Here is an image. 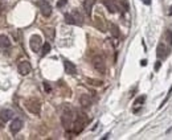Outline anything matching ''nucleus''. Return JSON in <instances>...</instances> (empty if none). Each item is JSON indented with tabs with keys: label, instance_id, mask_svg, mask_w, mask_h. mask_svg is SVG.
I'll return each mask as SVG.
<instances>
[{
	"label": "nucleus",
	"instance_id": "obj_1",
	"mask_svg": "<svg viewBox=\"0 0 172 140\" xmlns=\"http://www.w3.org/2000/svg\"><path fill=\"white\" fill-rule=\"evenodd\" d=\"M74 119H76V115L73 113V110L69 109V107H65L62 111V115H61V123H62L65 130H68V131L71 130Z\"/></svg>",
	"mask_w": 172,
	"mask_h": 140
},
{
	"label": "nucleus",
	"instance_id": "obj_2",
	"mask_svg": "<svg viewBox=\"0 0 172 140\" xmlns=\"http://www.w3.org/2000/svg\"><path fill=\"white\" fill-rule=\"evenodd\" d=\"M86 122H87V119H86L85 114H78V115H77V118L74 119V123H73V127H71L73 132L74 133H80L85 128Z\"/></svg>",
	"mask_w": 172,
	"mask_h": 140
},
{
	"label": "nucleus",
	"instance_id": "obj_3",
	"mask_svg": "<svg viewBox=\"0 0 172 140\" xmlns=\"http://www.w3.org/2000/svg\"><path fill=\"white\" fill-rule=\"evenodd\" d=\"M25 107L29 113L35 114V115H40L41 113V103L37 99H28L25 100Z\"/></svg>",
	"mask_w": 172,
	"mask_h": 140
},
{
	"label": "nucleus",
	"instance_id": "obj_4",
	"mask_svg": "<svg viewBox=\"0 0 172 140\" xmlns=\"http://www.w3.org/2000/svg\"><path fill=\"white\" fill-rule=\"evenodd\" d=\"M91 64L97 71L102 73V74L106 71V64H105V58L102 56H94L93 60H91Z\"/></svg>",
	"mask_w": 172,
	"mask_h": 140
},
{
	"label": "nucleus",
	"instance_id": "obj_5",
	"mask_svg": "<svg viewBox=\"0 0 172 140\" xmlns=\"http://www.w3.org/2000/svg\"><path fill=\"white\" fill-rule=\"evenodd\" d=\"M29 45H31V49L33 50V52H38L41 48H42V40H41V37L38 36V35H33L31 37V40H29Z\"/></svg>",
	"mask_w": 172,
	"mask_h": 140
},
{
	"label": "nucleus",
	"instance_id": "obj_6",
	"mask_svg": "<svg viewBox=\"0 0 172 140\" xmlns=\"http://www.w3.org/2000/svg\"><path fill=\"white\" fill-rule=\"evenodd\" d=\"M37 5L40 7V11H41L42 16H45V17H49V16L52 15V7H51V4H49L47 0H38V2H37Z\"/></svg>",
	"mask_w": 172,
	"mask_h": 140
},
{
	"label": "nucleus",
	"instance_id": "obj_7",
	"mask_svg": "<svg viewBox=\"0 0 172 140\" xmlns=\"http://www.w3.org/2000/svg\"><path fill=\"white\" fill-rule=\"evenodd\" d=\"M19 73L21 75H27V74H29L31 73V70H32V68H31V65H29V62L28 61H21V62L19 64Z\"/></svg>",
	"mask_w": 172,
	"mask_h": 140
},
{
	"label": "nucleus",
	"instance_id": "obj_8",
	"mask_svg": "<svg viewBox=\"0 0 172 140\" xmlns=\"http://www.w3.org/2000/svg\"><path fill=\"white\" fill-rule=\"evenodd\" d=\"M170 53V48H167L164 44H159L156 48V56L159 58H165Z\"/></svg>",
	"mask_w": 172,
	"mask_h": 140
},
{
	"label": "nucleus",
	"instance_id": "obj_9",
	"mask_svg": "<svg viewBox=\"0 0 172 140\" xmlns=\"http://www.w3.org/2000/svg\"><path fill=\"white\" fill-rule=\"evenodd\" d=\"M105 5H106V8L109 9V12H111V13H116L119 11V7H118V4H116L114 0H105Z\"/></svg>",
	"mask_w": 172,
	"mask_h": 140
},
{
	"label": "nucleus",
	"instance_id": "obj_10",
	"mask_svg": "<svg viewBox=\"0 0 172 140\" xmlns=\"http://www.w3.org/2000/svg\"><path fill=\"white\" fill-rule=\"evenodd\" d=\"M11 132L12 133H17L21 128H23V120L21 119H15L12 123H11Z\"/></svg>",
	"mask_w": 172,
	"mask_h": 140
},
{
	"label": "nucleus",
	"instance_id": "obj_11",
	"mask_svg": "<svg viewBox=\"0 0 172 140\" xmlns=\"http://www.w3.org/2000/svg\"><path fill=\"white\" fill-rule=\"evenodd\" d=\"M64 66H65V71L68 73V74H76L77 73V68H76V65L73 64V62H70V61H68V60H65L64 61Z\"/></svg>",
	"mask_w": 172,
	"mask_h": 140
},
{
	"label": "nucleus",
	"instance_id": "obj_12",
	"mask_svg": "<svg viewBox=\"0 0 172 140\" xmlns=\"http://www.w3.org/2000/svg\"><path fill=\"white\" fill-rule=\"evenodd\" d=\"M13 116V111L12 110H3L2 113H0V120L2 122H8L9 119H12Z\"/></svg>",
	"mask_w": 172,
	"mask_h": 140
},
{
	"label": "nucleus",
	"instance_id": "obj_13",
	"mask_svg": "<svg viewBox=\"0 0 172 140\" xmlns=\"http://www.w3.org/2000/svg\"><path fill=\"white\" fill-rule=\"evenodd\" d=\"M80 104L82 106V107H89V106L91 104V99H90V97H89L87 94H82L81 97H80Z\"/></svg>",
	"mask_w": 172,
	"mask_h": 140
},
{
	"label": "nucleus",
	"instance_id": "obj_14",
	"mask_svg": "<svg viewBox=\"0 0 172 140\" xmlns=\"http://www.w3.org/2000/svg\"><path fill=\"white\" fill-rule=\"evenodd\" d=\"M94 4H96V0H85L84 2V9L89 16L91 15V9L94 7Z\"/></svg>",
	"mask_w": 172,
	"mask_h": 140
},
{
	"label": "nucleus",
	"instance_id": "obj_15",
	"mask_svg": "<svg viewBox=\"0 0 172 140\" xmlns=\"http://www.w3.org/2000/svg\"><path fill=\"white\" fill-rule=\"evenodd\" d=\"M9 46H11L9 38L5 35H0V48L4 49V48H9Z\"/></svg>",
	"mask_w": 172,
	"mask_h": 140
},
{
	"label": "nucleus",
	"instance_id": "obj_16",
	"mask_svg": "<svg viewBox=\"0 0 172 140\" xmlns=\"http://www.w3.org/2000/svg\"><path fill=\"white\" fill-rule=\"evenodd\" d=\"M65 21H66V24L77 25V21H76V19H74L73 13H66V15H65Z\"/></svg>",
	"mask_w": 172,
	"mask_h": 140
},
{
	"label": "nucleus",
	"instance_id": "obj_17",
	"mask_svg": "<svg viewBox=\"0 0 172 140\" xmlns=\"http://www.w3.org/2000/svg\"><path fill=\"white\" fill-rule=\"evenodd\" d=\"M110 32H111V35H113L115 38H118L119 35H120V33H119V28L116 27L115 24H110Z\"/></svg>",
	"mask_w": 172,
	"mask_h": 140
},
{
	"label": "nucleus",
	"instance_id": "obj_18",
	"mask_svg": "<svg viewBox=\"0 0 172 140\" xmlns=\"http://www.w3.org/2000/svg\"><path fill=\"white\" fill-rule=\"evenodd\" d=\"M51 44H49V42H45V44H44V45H42V48H41V56H47L49 52H51Z\"/></svg>",
	"mask_w": 172,
	"mask_h": 140
},
{
	"label": "nucleus",
	"instance_id": "obj_19",
	"mask_svg": "<svg viewBox=\"0 0 172 140\" xmlns=\"http://www.w3.org/2000/svg\"><path fill=\"white\" fill-rule=\"evenodd\" d=\"M73 16H74V19H76V21H77V25H82V16H81V13L78 12V11H73Z\"/></svg>",
	"mask_w": 172,
	"mask_h": 140
},
{
	"label": "nucleus",
	"instance_id": "obj_20",
	"mask_svg": "<svg viewBox=\"0 0 172 140\" xmlns=\"http://www.w3.org/2000/svg\"><path fill=\"white\" fill-rule=\"evenodd\" d=\"M44 32H45V35L48 36L49 40H53V38H54V35H56V32H54L53 28H47V29L44 31Z\"/></svg>",
	"mask_w": 172,
	"mask_h": 140
},
{
	"label": "nucleus",
	"instance_id": "obj_21",
	"mask_svg": "<svg viewBox=\"0 0 172 140\" xmlns=\"http://www.w3.org/2000/svg\"><path fill=\"white\" fill-rule=\"evenodd\" d=\"M164 37H165V41L168 42V45L171 46L172 45V31H167V32H165Z\"/></svg>",
	"mask_w": 172,
	"mask_h": 140
},
{
	"label": "nucleus",
	"instance_id": "obj_22",
	"mask_svg": "<svg viewBox=\"0 0 172 140\" xmlns=\"http://www.w3.org/2000/svg\"><path fill=\"white\" fill-rule=\"evenodd\" d=\"M144 100H146V95H142V97L135 99L134 106H138V107H139V106H142V103H144Z\"/></svg>",
	"mask_w": 172,
	"mask_h": 140
},
{
	"label": "nucleus",
	"instance_id": "obj_23",
	"mask_svg": "<svg viewBox=\"0 0 172 140\" xmlns=\"http://www.w3.org/2000/svg\"><path fill=\"white\" fill-rule=\"evenodd\" d=\"M87 83L94 85V86H101L103 82H102V81H98V80H93V78H87Z\"/></svg>",
	"mask_w": 172,
	"mask_h": 140
},
{
	"label": "nucleus",
	"instance_id": "obj_24",
	"mask_svg": "<svg viewBox=\"0 0 172 140\" xmlns=\"http://www.w3.org/2000/svg\"><path fill=\"white\" fill-rule=\"evenodd\" d=\"M68 3V0H60V2H57V7L61 8V7H64V5Z\"/></svg>",
	"mask_w": 172,
	"mask_h": 140
},
{
	"label": "nucleus",
	"instance_id": "obj_25",
	"mask_svg": "<svg viewBox=\"0 0 172 140\" xmlns=\"http://www.w3.org/2000/svg\"><path fill=\"white\" fill-rule=\"evenodd\" d=\"M44 87H45V91L47 93H49V91L52 90V87H51V85H49L48 82H44Z\"/></svg>",
	"mask_w": 172,
	"mask_h": 140
},
{
	"label": "nucleus",
	"instance_id": "obj_26",
	"mask_svg": "<svg viewBox=\"0 0 172 140\" xmlns=\"http://www.w3.org/2000/svg\"><path fill=\"white\" fill-rule=\"evenodd\" d=\"M142 2L146 4V5H150V4H151V0H142Z\"/></svg>",
	"mask_w": 172,
	"mask_h": 140
},
{
	"label": "nucleus",
	"instance_id": "obj_27",
	"mask_svg": "<svg viewBox=\"0 0 172 140\" xmlns=\"http://www.w3.org/2000/svg\"><path fill=\"white\" fill-rule=\"evenodd\" d=\"M140 65H142V66H146V65H147V61H146V60H143L142 62H140Z\"/></svg>",
	"mask_w": 172,
	"mask_h": 140
},
{
	"label": "nucleus",
	"instance_id": "obj_28",
	"mask_svg": "<svg viewBox=\"0 0 172 140\" xmlns=\"http://www.w3.org/2000/svg\"><path fill=\"white\" fill-rule=\"evenodd\" d=\"M2 12H3V4L0 2V15H2Z\"/></svg>",
	"mask_w": 172,
	"mask_h": 140
},
{
	"label": "nucleus",
	"instance_id": "obj_29",
	"mask_svg": "<svg viewBox=\"0 0 172 140\" xmlns=\"http://www.w3.org/2000/svg\"><path fill=\"white\" fill-rule=\"evenodd\" d=\"M159 68H160V62H159V61H158V64H156V66H155V69H156V70H158Z\"/></svg>",
	"mask_w": 172,
	"mask_h": 140
},
{
	"label": "nucleus",
	"instance_id": "obj_30",
	"mask_svg": "<svg viewBox=\"0 0 172 140\" xmlns=\"http://www.w3.org/2000/svg\"><path fill=\"white\" fill-rule=\"evenodd\" d=\"M168 15L172 16V5H171V8H170V11H168Z\"/></svg>",
	"mask_w": 172,
	"mask_h": 140
}]
</instances>
